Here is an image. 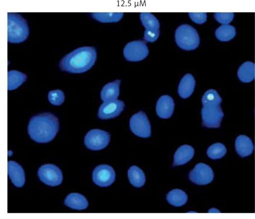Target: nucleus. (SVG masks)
<instances>
[{"label": "nucleus", "instance_id": "16", "mask_svg": "<svg viewBox=\"0 0 255 219\" xmlns=\"http://www.w3.org/2000/svg\"><path fill=\"white\" fill-rule=\"evenodd\" d=\"M121 81L116 80L106 84L101 92V98L104 102L117 100L120 94Z\"/></svg>", "mask_w": 255, "mask_h": 219}, {"label": "nucleus", "instance_id": "8", "mask_svg": "<svg viewBox=\"0 0 255 219\" xmlns=\"http://www.w3.org/2000/svg\"><path fill=\"white\" fill-rule=\"evenodd\" d=\"M129 127L136 135L147 138L151 135L150 122L145 112L139 111L133 114L129 119Z\"/></svg>", "mask_w": 255, "mask_h": 219}, {"label": "nucleus", "instance_id": "29", "mask_svg": "<svg viewBox=\"0 0 255 219\" xmlns=\"http://www.w3.org/2000/svg\"><path fill=\"white\" fill-rule=\"evenodd\" d=\"M64 94L59 89L49 91L48 94V99L49 102L55 106L62 104L64 101Z\"/></svg>", "mask_w": 255, "mask_h": 219}, {"label": "nucleus", "instance_id": "10", "mask_svg": "<svg viewBox=\"0 0 255 219\" xmlns=\"http://www.w3.org/2000/svg\"><path fill=\"white\" fill-rule=\"evenodd\" d=\"M202 125L209 128L220 127L224 113L220 106H204L201 110Z\"/></svg>", "mask_w": 255, "mask_h": 219}, {"label": "nucleus", "instance_id": "23", "mask_svg": "<svg viewBox=\"0 0 255 219\" xmlns=\"http://www.w3.org/2000/svg\"><path fill=\"white\" fill-rule=\"evenodd\" d=\"M187 195L186 193L180 189H173L168 192L166 196V200L171 205L175 207H180L186 203Z\"/></svg>", "mask_w": 255, "mask_h": 219}, {"label": "nucleus", "instance_id": "1", "mask_svg": "<svg viewBox=\"0 0 255 219\" xmlns=\"http://www.w3.org/2000/svg\"><path fill=\"white\" fill-rule=\"evenodd\" d=\"M58 117L51 112H42L32 116L28 123V132L30 137L39 143L51 141L58 131Z\"/></svg>", "mask_w": 255, "mask_h": 219}, {"label": "nucleus", "instance_id": "21", "mask_svg": "<svg viewBox=\"0 0 255 219\" xmlns=\"http://www.w3.org/2000/svg\"><path fill=\"white\" fill-rule=\"evenodd\" d=\"M128 176L130 184L135 187H141L145 182V176L143 171L135 165L129 167Z\"/></svg>", "mask_w": 255, "mask_h": 219}, {"label": "nucleus", "instance_id": "7", "mask_svg": "<svg viewBox=\"0 0 255 219\" xmlns=\"http://www.w3.org/2000/svg\"><path fill=\"white\" fill-rule=\"evenodd\" d=\"M149 50L145 43L141 40H134L128 43L123 50L125 59L130 62H138L145 59Z\"/></svg>", "mask_w": 255, "mask_h": 219}, {"label": "nucleus", "instance_id": "13", "mask_svg": "<svg viewBox=\"0 0 255 219\" xmlns=\"http://www.w3.org/2000/svg\"><path fill=\"white\" fill-rule=\"evenodd\" d=\"M125 107L124 102L120 100L103 102L99 109L98 116L103 119L117 117L123 111Z\"/></svg>", "mask_w": 255, "mask_h": 219}, {"label": "nucleus", "instance_id": "19", "mask_svg": "<svg viewBox=\"0 0 255 219\" xmlns=\"http://www.w3.org/2000/svg\"><path fill=\"white\" fill-rule=\"evenodd\" d=\"M235 148L240 156L245 157L252 153L254 145L250 138L245 135H240L236 139Z\"/></svg>", "mask_w": 255, "mask_h": 219}, {"label": "nucleus", "instance_id": "2", "mask_svg": "<svg viewBox=\"0 0 255 219\" xmlns=\"http://www.w3.org/2000/svg\"><path fill=\"white\" fill-rule=\"evenodd\" d=\"M97 59L95 48L91 46L78 48L65 55L60 61L59 68L71 73H82L90 70Z\"/></svg>", "mask_w": 255, "mask_h": 219}, {"label": "nucleus", "instance_id": "27", "mask_svg": "<svg viewBox=\"0 0 255 219\" xmlns=\"http://www.w3.org/2000/svg\"><path fill=\"white\" fill-rule=\"evenodd\" d=\"M222 98L217 92L213 89L207 91L202 98V103L204 106H220Z\"/></svg>", "mask_w": 255, "mask_h": 219}, {"label": "nucleus", "instance_id": "9", "mask_svg": "<svg viewBox=\"0 0 255 219\" xmlns=\"http://www.w3.org/2000/svg\"><path fill=\"white\" fill-rule=\"evenodd\" d=\"M140 20L145 27L143 39L146 42L156 41L159 36L160 24L157 19L151 13L141 12Z\"/></svg>", "mask_w": 255, "mask_h": 219}, {"label": "nucleus", "instance_id": "6", "mask_svg": "<svg viewBox=\"0 0 255 219\" xmlns=\"http://www.w3.org/2000/svg\"><path fill=\"white\" fill-rule=\"evenodd\" d=\"M37 174L41 181L50 186H58L63 180L61 169L53 164H45L40 166Z\"/></svg>", "mask_w": 255, "mask_h": 219}, {"label": "nucleus", "instance_id": "4", "mask_svg": "<svg viewBox=\"0 0 255 219\" xmlns=\"http://www.w3.org/2000/svg\"><path fill=\"white\" fill-rule=\"evenodd\" d=\"M175 39L177 45L185 50H194L200 43L199 36L196 30L186 24H182L176 29Z\"/></svg>", "mask_w": 255, "mask_h": 219}, {"label": "nucleus", "instance_id": "24", "mask_svg": "<svg viewBox=\"0 0 255 219\" xmlns=\"http://www.w3.org/2000/svg\"><path fill=\"white\" fill-rule=\"evenodd\" d=\"M26 75L16 70H10L7 73V89L12 90L18 88L26 80Z\"/></svg>", "mask_w": 255, "mask_h": 219}, {"label": "nucleus", "instance_id": "3", "mask_svg": "<svg viewBox=\"0 0 255 219\" xmlns=\"http://www.w3.org/2000/svg\"><path fill=\"white\" fill-rule=\"evenodd\" d=\"M29 34L26 20L17 13H7V41L18 43L25 41Z\"/></svg>", "mask_w": 255, "mask_h": 219}, {"label": "nucleus", "instance_id": "22", "mask_svg": "<svg viewBox=\"0 0 255 219\" xmlns=\"http://www.w3.org/2000/svg\"><path fill=\"white\" fill-rule=\"evenodd\" d=\"M238 77L244 83L253 81L255 78V64L250 61L242 64L238 69Z\"/></svg>", "mask_w": 255, "mask_h": 219}, {"label": "nucleus", "instance_id": "31", "mask_svg": "<svg viewBox=\"0 0 255 219\" xmlns=\"http://www.w3.org/2000/svg\"><path fill=\"white\" fill-rule=\"evenodd\" d=\"M189 15L191 19L195 23L202 24L204 23L207 19V14L205 12L200 13H189Z\"/></svg>", "mask_w": 255, "mask_h": 219}, {"label": "nucleus", "instance_id": "18", "mask_svg": "<svg viewBox=\"0 0 255 219\" xmlns=\"http://www.w3.org/2000/svg\"><path fill=\"white\" fill-rule=\"evenodd\" d=\"M64 204L74 210H83L88 207V202L83 195L78 193H72L66 196Z\"/></svg>", "mask_w": 255, "mask_h": 219}, {"label": "nucleus", "instance_id": "12", "mask_svg": "<svg viewBox=\"0 0 255 219\" xmlns=\"http://www.w3.org/2000/svg\"><path fill=\"white\" fill-rule=\"evenodd\" d=\"M188 177L193 183L203 185L211 183L214 179V174L213 170L209 165L199 163L190 171Z\"/></svg>", "mask_w": 255, "mask_h": 219}, {"label": "nucleus", "instance_id": "30", "mask_svg": "<svg viewBox=\"0 0 255 219\" xmlns=\"http://www.w3.org/2000/svg\"><path fill=\"white\" fill-rule=\"evenodd\" d=\"M234 14L233 12H216L214 17L216 20L222 24L227 25L231 22L234 18Z\"/></svg>", "mask_w": 255, "mask_h": 219}, {"label": "nucleus", "instance_id": "11", "mask_svg": "<svg viewBox=\"0 0 255 219\" xmlns=\"http://www.w3.org/2000/svg\"><path fill=\"white\" fill-rule=\"evenodd\" d=\"M116 178V173L113 168L107 164H100L96 166L92 173L94 183L102 187H108L112 184Z\"/></svg>", "mask_w": 255, "mask_h": 219}, {"label": "nucleus", "instance_id": "14", "mask_svg": "<svg viewBox=\"0 0 255 219\" xmlns=\"http://www.w3.org/2000/svg\"><path fill=\"white\" fill-rule=\"evenodd\" d=\"M174 109V101L169 96H161L156 103V113L160 118H168L171 117L173 114Z\"/></svg>", "mask_w": 255, "mask_h": 219}, {"label": "nucleus", "instance_id": "15", "mask_svg": "<svg viewBox=\"0 0 255 219\" xmlns=\"http://www.w3.org/2000/svg\"><path fill=\"white\" fill-rule=\"evenodd\" d=\"M7 169L12 183L17 187L22 186L25 182V175L22 167L14 161H9L7 163Z\"/></svg>", "mask_w": 255, "mask_h": 219}, {"label": "nucleus", "instance_id": "25", "mask_svg": "<svg viewBox=\"0 0 255 219\" xmlns=\"http://www.w3.org/2000/svg\"><path fill=\"white\" fill-rule=\"evenodd\" d=\"M92 17L103 23L117 22L119 21L123 17V12H94L92 13Z\"/></svg>", "mask_w": 255, "mask_h": 219}, {"label": "nucleus", "instance_id": "26", "mask_svg": "<svg viewBox=\"0 0 255 219\" xmlns=\"http://www.w3.org/2000/svg\"><path fill=\"white\" fill-rule=\"evenodd\" d=\"M236 28L231 25H223L219 26L215 31L217 38L222 41H228L236 35Z\"/></svg>", "mask_w": 255, "mask_h": 219}, {"label": "nucleus", "instance_id": "5", "mask_svg": "<svg viewBox=\"0 0 255 219\" xmlns=\"http://www.w3.org/2000/svg\"><path fill=\"white\" fill-rule=\"evenodd\" d=\"M111 135L105 130L93 129L89 130L84 137V144L92 150H99L106 147L109 143Z\"/></svg>", "mask_w": 255, "mask_h": 219}, {"label": "nucleus", "instance_id": "28", "mask_svg": "<svg viewBox=\"0 0 255 219\" xmlns=\"http://www.w3.org/2000/svg\"><path fill=\"white\" fill-rule=\"evenodd\" d=\"M227 152L225 146L221 143H216L209 146L207 150L208 156L212 159H216L223 157Z\"/></svg>", "mask_w": 255, "mask_h": 219}, {"label": "nucleus", "instance_id": "17", "mask_svg": "<svg viewBox=\"0 0 255 219\" xmlns=\"http://www.w3.org/2000/svg\"><path fill=\"white\" fill-rule=\"evenodd\" d=\"M194 149L190 145H183L180 146L174 155V166L183 165L189 161L193 157Z\"/></svg>", "mask_w": 255, "mask_h": 219}, {"label": "nucleus", "instance_id": "20", "mask_svg": "<svg viewBox=\"0 0 255 219\" xmlns=\"http://www.w3.org/2000/svg\"><path fill=\"white\" fill-rule=\"evenodd\" d=\"M195 86V81L190 74L185 75L181 79L178 86V93L180 97L186 99L193 93Z\"/></svg>", "mask_w": 255, "mask_h": 219}]
</instances>
